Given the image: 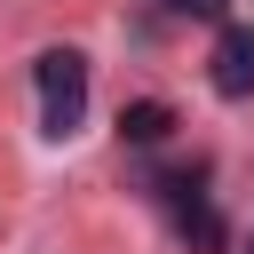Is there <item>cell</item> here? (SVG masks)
Listing matches in <instances>:
<instances>
[{"instance_id": "obj_1", "label": "cell", "mask_w": 254, "mask_h": 254, "mask_svg": "<svg viewBox=\"0 0 254 254\" xmlns=\"http://www.w3.org/2000/svg\"><path fill=\"white\" fill-rule=\"evenodd\" d=\"M32 87H40V135H71L87 119V56L79 48H40L32 56Z\"/></svg>"}, {"instance_id": "obj_2", "label": "cell", "mask_w": 254, "mask_h": 254, "mask_svg": "<svg viewBox=\"0 0 254 254\" xmlns=\"http://www.w3.org/2000/svg\"><path fill=\"white\" fill-rule=\"evenodd\" d=\"M206 79H214L222 103H246L254 95V24H222V40L206 56Z\"/></svg>"}, {"instance_id": "obj_3", "label": "cell", "mask_w": 254, "mask_h": 254, "mask_svg": "<svg viewBox=\"0 0 254 254\" xmlns=\"http://www.w3.org/2000/svg\"><path fill=\"white\" fill-rule=\"evenodd\" d=\"M167 206H175V230H183L190 254H222L230 246V230H222V214H214V198L198 183H167Z\"/></svg>"}, {"instance_id": "obj_4", "label": "cell", "mask_w": 254, "mask_h": 254, "mask_svg": "<svg viewBox=\"0 0 254 254\" xmlns=\"http://www.w3.org/2000/svg\"><path fill=\"white\" fill-rule=\"evenodd\" d=\"M175 135V103H159V95H143V103H127L119 111V143H135V151H151V143H167Z\"/></svg>"}, {"instance_id": "obj_5", "label": "cell", "mask_w": 254, "mask_h": 254, "mask_svg": "<svg viewBox=\"0 0 254 254\" xmlns=\"http://www.w3.org/2000/svg\"><path fill=\"white\" fill-rule=\"evenodd\" d=\"M159 8H175V16H206V24H222V8H230V0H159Z\"/></svg>"}, {"instance_id": "obj_6", "label": "cell", "mask_w": 254, "mask_h": 254, "mask_svg": "<svg viewBox=\"0 0 254 254\" xmlns=\"http://www.w3.org/2000/svg\"><path fill=\"white\" fill-rule=\"evenodd\" d=\"M238 254H254V238H246V246H238Z\"/></svg>"}]
</instances>
